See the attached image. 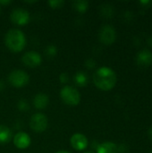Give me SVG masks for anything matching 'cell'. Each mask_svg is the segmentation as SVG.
I'll list each match as a JSON object with an SVG mask.
<instances>
[{"instance_id": "obj_18", "label": "cell", "mask_w": 152, "mask_h": 153, "mask_svg": "<svg viewBox=\"0 0 152 153\" xmlns=\"http://www.w3.org/2000/svg\"><path fill=\"white\" fill-rule=\"evenodd\" d=\"M45 53L48 57H54L57 54V48L55 45H48L45 49Z\"/></svg>"}, {"instance_id": "obj_8", "label": "cell", "mask_w": 152, "mask_h": 153, "mask_svg": "<svg viewBox=\"0 0 152 153\" xmlns=\"http://www.w3.org/2000/svg\"><path fill=\"white\" fill-rule=\"evenodd\" d=\"M22 62L24 64V65L30 68H34L40 65L42 62V57L36 51H29L22 56Z\"/></svg>"}, {"instance_id": "obj_29", "label": "cell", "mask_w": 152, "mask_h": 153, "mask_svg": "<svg viewBox=\"0 0 152 153\" xmlns=\"http://www.w3.org/2000/svg\"><path fill=\"white\" fill-rule=\"evenodd\" d=\"M84 153H95V152H84Z\"/></svg>"}, {"instance_id": "obj_4", "label": "cell", "mask_w": 152, "mask_h": 153, "mask_svg": "<svg viewBox=\"0 0 152 153\" xmlns=\"http://www.w3.org/2000/svg\"><path fill=\"white\" fill-rule=\"evenodd\" d=\"M9 83L15 88H22L27 85L30 82L29 74L23 70H13L8 75Z\"/></svg>"}, {"instance_id": "obj_7", "label": "cell", "mask_w": 152, "mask_h": 153, "mask_svg": "<svg viewBox=\"0 0 152 153\" xmlns=\"http://www.w3.org/2000/svg\"><path fill=\"white\" fill-rule=\"evenodd\" d=\"M10 18L13 23H15L19 26H22V25H25L29 22L30 13L25 9L16 8L11 13Z\"/></svg>"}, {"instance_id": "obj_6", "label": "cell", "mask_w": 152, "mask_h": 153, "mask_svg": "<svg viewBox=\"0 0 152 153\" xmlns=\"http://www.w3.org/2000/svg\"><path fill=\"white\" fill-rule=\"evenodd\" d=\"M30 126L35 133H42L47 127V118L42 113H36L31 116L30 120Z\"/></svg>"}, {"instance_id": "obj_9", "label": "cell", "mask_w": 152, "mask_h": 153, "mask_svg": "<svg viewBox=\"0 0 152 153\" xmlns=\"http://www.w3.org/2000/svg\"><path fill=\"white\" fill-rule=\"evenodd\" d=\"M70 143H71V146L75 151H84L88 147L89 142H88L87 137L84 134L77 133L72 135L70 139Z\"/></svg>"}, {"instance_id": "obj_11", "label": "cell", "mask_w": 152, "mask_h": 153, "mask_svg": "<svg viewBox=\"0 0 152 153\" xmlns=\"http://www.w3.org/2000/svg\"><path fill=\"white\" fill-rule=\"evenodd\" d=\"M13 142L16 148L20 150H24V149H27L30 145L31 140L28 134L24 132H19L13 136Z\"/></svg>"}, {"instance_id": "obj_21", "label": "cell", "mask_w": 152, "mask_h": 153, "mask_svg": "<svg viewBox=\"0 0 152 153\" xmlns=\"http://www.w3.org/2000/svg\"><path fill=\"white\" fill-rule=\"evenodd\" d=\"M59 81H60V82L63 83V84L67 83L68 81H69V75H68V74H67V73H62V74L59 75Z\"/></svg>"}, {"instance_id": "obj_30", "label": "cell", "mask_w": 152, "mask_h": 153, "mask_svg": "<svg viewBox=\"0 0 152 153\" xmlns=\"http://www.w3.org/2000/svg\"><path fill=\"white\" fill-rule=\"evenodd\" d=\"M151 153H152V150H151Z\"/></svg>"}, {"instance_id": "obj_19", "label": "cell", "mask_w": 152, "mask_h": 153, "mask_svg": "<svg viewBox=\"0 0 152 153\" xmlns=\"http://www.w3.org/2000/svg\"><path fill=\"white\" fill-rule=\"evenodd\" d=\"M17 108H18V109L20 111H22V112L28 111L30 109L29 103L27 102L26 100H19V102L17 103Z\"/></svg>"}, {"instance_id": "obj_5", "label": "cell", "mask_w": 152, "mask_h": 153, "mask_svg": "<svg viewBox=\"0 0 152 153\" xmlns=\"http://www.w3.org/2000/svg\"><path fill=\"white\" fill-rule=\"evenodd\" d=\"M99 38L101 43L104 45H112L116 39V31L115 28L110 24L103 25L100 28Z\"/></svg>"}, {"instance_id": "obj_27", "label": "cell", "mask_w": 152, "mask_h": 153, "mask_svg": "<svg viewBox=\"0 0 152 153\" xmlns=\"http://www.w3.org/2000/svg\"><path fill=\"white\" fill-rule=\"evenodd\" d=\"M148 43H149V45L152 47V35L148 39Z\"/></svg>"}, {"instance_id": "obj_31", "label": "cell", "mask_w": 152, "mask_h": 153, "mask_svg": "<svg viewBox=\"0 0 152 153\" xmlns=\"http://www.w3.org/2000/svg\"><path fill=\"white\" fill-rule=\"evenodd\" d=\"M0 11H1V7H0Z\"/></svg>"}, {"instance_id": "obj_23", "label": "cell", "mask_w": 152, "mask_h": 153, "mask_svg": "<svg viewBox=\"0 0 152 153\" xmlns=\"http://www.w3.org/2000/svg\"><path fill=\"white\" fill-rule=\"evenodd\" d=\"M117 153H129V149L125 144H120L117 146Z\"/></svg>"}, {"instance_id": "obj_22", "label": "cell", "mask_w": 152, "mask_h": 153, "mask_svg": "<svg viewBox=\"0 0 152 153\" xmlns=\"http://www.w3.org/2000/svg\"><path fill=\"white\" fill-rule=\"evenodd\" d=\"M95 65H96V62L92 58H88L85 61V66L89 69H93L95 67Z\"/></svg>"}, {"instance_id": "obj_12", "label": "cell", "mask_w": 152, "mask_h": 153, "mask_svg": "<svg viewBox=\"0 0 152 153\" xmlns=\"http://www.w3.org/2000/svg\"><path fill=\"white\" fill-rule=\"evenodd\" d=\"M49 102L48 97L44 93H38L33 99V105L37 109H44L47 107Z\"/></svg>"}, {"instance_id": "obj_26", "label": "cell", "mask_w": 152, "mask_h": 153, "mask_svg": "<svg viewBox=\"0 0 152 153\" xmlns=\"http://www.w3.org/2000/svg\"><path fill=\"white\" fill-rule=\"evenodd\" d=\"M4 89V83L3 81H0V91H3Z\"/></svg>"}, {"instance_id": "obj_16", "label": "cell", "mask_w": 152, "mask_h": 153, "mask_svg": "<svg viewBox=\"0 0 152 153\" xmlns=\"http://www.w3.org/2000/svg\"><path fill=\"white\" fill-rule=\"evenodd\" d=\"M73 7L81 13H85L89 8V2L86 0H77L73 3Z\"/></svg>"}, {"instance_id": "obj_10", "label": "cell", "mask_w": 152, "mask_h": 153, "mask_svg": "<svg viewBox=\"0 0 152 153\" xmlns=\"http://www.w3.org/2000/svg\"><path fill=\"white\" fill-rule=\"evenodd\" d=\"M136 63L141 68H147L152 65V52L148 49H142L136 56Z\"/></svg>"}, {"instance_id": "obj_24", "label": "cell", "mask_w": 152, "mask_h": 153, "mask_svg": "<svg viewBox=\"0 0 152 153\" xmlns=\"http://www.w3.org/2000/svg\"><path fill=\"white\" fill-rule=\"evenodd\" d=\"M11 4V1H9V0H6V1L0 0V5H6V4Z\"/></svg>"}, {"instance_id": "obj_17", "label": "cell", "mask_w": 152, "mask_h": 153, "mask_svg": "<svg viewBox=\"0 0 152 153\" xmlns=\"http://www.w3.org/2000/svg\"><path fill=\"white\" fill-rule=\"evenodd\" d=\"M100 13L105 18H111L114 15V7L109 4H104L100 6Z\"/></svg>"}, {"instance_id": "obj_13", "label": "cell", "mask_w": 152, "mask_h": 153, "mask_svg": "<svg viewBox=\"0 0 152 153\" xmlns=\"http://www.w3.org/2000/svg\"><path fill=\"white\" fill-rule=\"evenodd\" d=\"M97 153H117V145L113 142H105L98 145Z\"/></svg>"}, {"instance_id": "obj_1", "label": "cell", "mask_w": 152, "mask_h": 153, "mask_svg": "<svg viewBox=\"0 0 152 153\" xmlns=\"http://www.w3.org/2000/svg\"><path fill=\"white\" fill-rule=\"evenodd\" d=\"M116 74L115 71L108 66H102L96 70L93 74L95 86L104 91L112 90L116 84Z\"/></svg>"}, {"instance_id": "obj_20", "label": "cell", "mask_w": 152, "mask_h": 153, "mask_svg": "<svg viewBox=\"0 0 152 153\" xmlns=\"http://www.w3.org/2000/svg\"><path fill=\"white\" fill-rule=\"evenodd\" d=\"M47 4L51 8L56 9V8H61L64 5L65 1H63V0H50L47 2Z\"/></svg>"}, {"instance_id": "obj_25", "label": "cell", "mask_w": 152, "mask_h": 153, "mask_svg": "<svg viewBox=\"0 0 152 153\" xmlns=\"http://www.w3.org/2000/svg\"><path fill=\"white\" fill-rule=\"evenodd\" d=\"M148 134H149V137L151 139V141L152 142V126H151L149 128V131H148Z\"/></svg>"}, {"instance_id": "obj_3", "label": "cell", "mask_w": 152, "mask_h": 153, "mask_svg": "<svg viewBox=\"0 0 152 153\" xmlns=\"http://www.w3.org/2000/svg\"><path fill=\"white\" fill-rule=\"evenodd\" d=\"M60 97L64 103L68 106H77L81 101L79 91L71 86H65L60 91Z\"/></svg>"}, {"instance_id": "obj_2", "label": "cell", "mask_w": 152, "mask_h": 153, "mask_svg": "<svg viewBox=\"0 0 152 153\" xmlns=\"http://www.w3.org/2000/svg\"><path fill=\"white\" fill-rule=\"evenodd\" d=\"M4 43L9 50L14 53H19L25 48L26 38L22 30L12 29L6 32L4 37Z\"/></svg>"}, {"instance_id": "obj_28", "label": "cell", "mask_w": 152, "mask_h": 153, "mask_svg": "<svg viewBox=\"0 0 152 153\" xmlns=\"http://www.w3.org/2000/svg\"><path fill=\"white\" fill-rule=\"evenodd\" d=\"M56 153H71V152H67V151H64V150H62V151L56 152Z\"/></svg>"}, {"instance_id": "obj_14", "label": "cell", "mask_w": 152, "mask_h": 153, "mask_svg": "<svg viewBox=\"0 0 152 153\" xmlns=\"http://www.w3.org/2000/svg\"><path fill=\"white\" fill-rule=\"evenodd\" d=\"M13 137L12 131L9 127L0 125V144L8 143Z\"/></svg>"}, {"instance_id": "obj_15", "label": "cell", "mask_w": 152, "mask_h": 153, "mask_svg": "<svg viewBox=\"0 0 152 153\" xmlns=\"http://www.w3.org/2000/svg\"><path fill=\"white\" fill-rule=\"evenodd\" d=\"M74 82L80 87H84L88 83V76L83 72H77L74 75Z\"/></svg>"}]
</instances>
